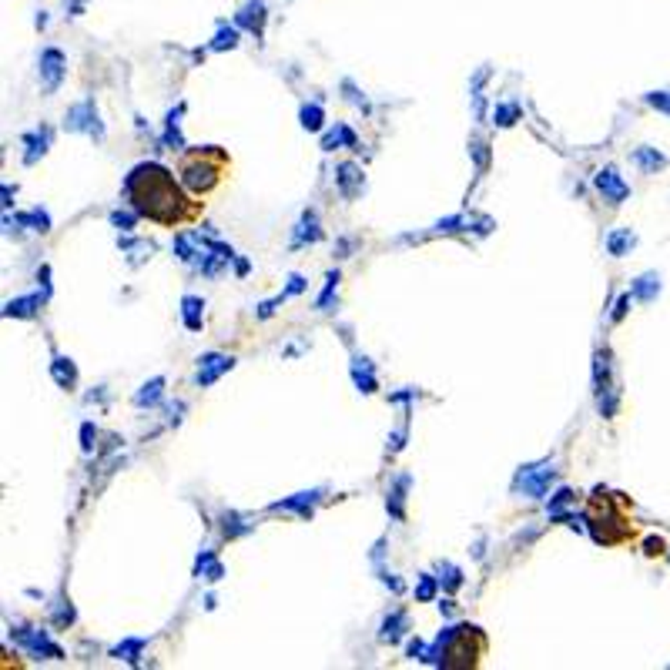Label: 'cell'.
Here are the masks:
<instances>
[{
    "mask_svg": "<svg viewBox=\"0 0 670 670\" xmlns=\"http://www.w3.org/2000/svg\"><path fill=\"white\" fill-rule=\"evenodd\" d=\"M519 114H523V111H519V104H496V108H493V121L499 124V128H509L513 121H519Z\"/></svg>",
    "mask_w": 670,
    "mask_h": 670,
    "instance_id": "4dcf8cb0",
    "label": "cell"
},
{
    "mask_svg": "<svg viewBox=\"0 0 670 670\" xmlns=\"http://www.w3.org/2000/svg\"><path fill=\"white\" fill-rule=\"evenodd\" d=\"M634 231L630 228H616V231H610V238H606V248H610V255H626V248H634Z\"/></svg>",
    "mask_w": 670,
    "mask_h": 670,
    "instance_id": "cb8c5ba5",
    "label": "cell"
},
{
    "mask_svg": "<svg viewBox=\"0 0 670 670\" xmlns=\"http://www.w3.org/2000/svg\"><path fill=\"white\" fill-rule=\"evenodd\" d=\"M322 238V231H319V225H315V211H305V218L298 221V231H295V238H292V245H305V242H319Z\"/></svg>",
    "mask_w": 670,
    "mask_h": 670,
    "instance_id": "44dd1931",
    "label": "cell"
},
{
    "mask_svg": "<svg viewBox=\"0 0 670 670\" xmlns=\"http://www.w3.org/2000/svg\"><path fill=\"white\" fill-rule=\"evenodd\" d=\"M567 503H573V489H560V493L553 496V503H549V513H557L560 506H567Z\"/></svg>",
    "mask_w": 670,
    "mask_h": 670,
    "instance_id": "7bdbcfd3",
    "label": "cell"
},
{
    "mask_svg": "<svg viewBox=\"0 0 670 670\" xmlns=\"http://www.w3.org/2000/svg\"><path fill=\"white\" fill-rule=\"evenodd\" d=\"M594 181H597V188H600V195H604L610 205H620V201L630 198V185L616 175V168H600Z\"/></svg>",
    "mask_w": 670,
    "mask_h": 670,
    "instance_id": "9c48e42d",
    "label": "cell"
},
{
    "mask_svg": "<svg viewBox=\"0 0 670 670\" xmlns=\"http://www.w3.org/2000/svg\"><path fill=\"white\" fill-rule=\"evenodd\" d=\"M298 118H302V128H305V131H319L322 121H325V111H322L319 104H305Z\"/></svg>",
    "mask_w": 670,
    "mask_h": 670,
    "instance_id": "f1b7e54d",
    "label": "cell"
},
{
    "mask_svg": "<svg viewBox=\"0 0 670 670\" xmlns=\"http://www.w3.org/2000/svg\"><path fill=\"white\" fill-rule=\"evenodd\" d=\"M489 640L479 626L472 624H456V626H446L436 644L429 647L426 654V664H436V667H446V670H466V667H479Z\"/></svg>",
    "mask_w": 670,
    "mask_h": 670,
    "instance_id": "7a4b0ae2",
    "label": "cell"
},
{
    "mask_svg": "<svg viewBox=\"0 0 670 670\" xmlns=\"http://www.w3.org/2000/svg\"><path fill=\"white\" fill-rule=\"evenodd\" d=\"M594 392L600 399V412L610 419L616 412V399H614V389H610V355L606 352H597V359H594Z\"/></svg>",
    "mask_w": 670,
    "mask_h": 670,
    "instance_id": "8992f818",
    "label": "cell"
},
{
    "mask_svg": "<svg viewBox=\"0 0 670 670\" xmlns=\"http://www.w3.org/2000/svg\"><path fill=\"white\" fill-rule=\"evenodd\" d=\"M161 396H165V379H151V382H144L141 385V392L134 396V406L138 409H151V406H158L161 402Z\"/></svg>",
    "mask_w": 670,
    "mask_h": 670,
    "instance_id": "ac0fdd59",
    "label": "cell"
},
{
    "mask_svg": "<svg viewBox=\"0 0 670 670\" xmlns=\"http://www.w3.org/2000/svg\"><path fill=\"white\" fill-rule=\"evenodd\" d=\"M51 375H54V382L61 385V389H74V382H77V369L71 359H54Z\"/></svg>",
    "mask_w": 670,
    "mask_h": 670,
    "instance_id": "7402d4cb",
    "label": "cell"
},
{
    "mask_svg": "<svg viewBox=\"0 0 670 670\" xmlns=\"http://www.w3.org/2000/svg\"><path fill=\"white\" fill-rule=\"evenodd\" d=\"M660 292V278L657 275H640L637 282H634V295L644 298V302H654Z\"/></svg>",
    "mask_w": 670,
    "mask_h": 670,
    "instance_id": "484cf974",
    "label": "cell"
},
{
    "mask_svg": "<svg viewBox=\"0 0 670 670\" xmlns=\"http://www.w3.org/2000/svg\"><path fill=\"white\" fill-rule=\"evenodd\" d=\"M319 499V489H312V493H298L292 496V499H282V503H272V509H295L302 519H312V503Z\"/></svg>",
    "mask_w": 670,
    "mask_h": 670,
    "instance_id": "9a60e30c",
    "label": "cell"
},
{
    "mask_svg": "<svg viewBox=\"0 0 670 670\" xmlns=\"http://www.w3.org/2000/svg\"><path fill=\"white\" fill-rule=\"evenodd\" d=\"M406 626H409L406 610H396V614H389L382 620V634H379V640H382V644H396V640L406 634Z\"/></svg>",
    "mask_w": 670,
    "mask_h": 670,
    "instance_id": "5bb4252c",
    "label": "cell"
},
{
    "mask_svg": "<svg viewBox=\"0 0 670 670\" xmlns=\"http://www.w3.org/2000/svg\"><path fill=\"white\" fill-rule=\"evenodd\" d=\"M235 44H238V31L218 24V34H215V41H211V51H231Z\"/></svg>",
    "mask_w": 670,
    "mask_h": 670,
    "instance_id": "f546056e",
    "label": "cell"
},
{
    "mask_svg": "<svg viewBox=\"0 0 670 670\" xmlns=\"http://www.w3.org/2000/svg\"><path fill=\"white\" fill-rule=\"evenodd\" d=\"M67 131H84V134H94V138H104V124L98 121V108H94V98H84L81 104L67 111Z\"/></svg>",
    "mask_w": 670,
    "mask_h": 670,
    "instance_id": "5b68a950",
    "label": "cell"
},
{
    "mask_svg": "<svg viewBox=\"0 0 670 670\" xmlns=\"http://www.w3.org/2000/svg\"><path fill=\"white\" fill-rule=\"evenodd\" d=\"M626 308H630V292H626V295H620V298H616V308H614V322H624Z\"/></svg>",
    "mask_w": 670,
    "mask_h": 670,
    "instance_id": "ee69618b",
    "label": "cell"
},
{
    "mask_svg": "<svg viewBox=\"0 0 670 670\" xmlns=\"http://www.w3.org/2000/svg\"><path fill=\"white\" fill-rule=\"evenodd\" d=\"M432 597H436V577H429V573H422V577H419V587H416V600L429 604Z\"/></svg>",
    "mask_w": 670,
    "mask_h": 670,
    "instance_id": "d590c367",
    "label": "cell"
},
{
    "mask_svg": "<svg viewBox=\"0 0 670 670\" xmlns=\"http://www.w3.org/2000/svg\"><path fill=\"white\" fill-rule=\"evenodd\" d=\"M469 154L476 158V171L483 175L486 165H489V151H486V144H483V141H472V144H469Z\"/></svg>",
    "mask_w": 670,
    "mask_h": 670,
    "instance_id": "f35d334b",
    "label": "cell"
},
{
    "mask_svg": "<svg viewBox=\"0 0 670 670\" xmlns=\"http://www.w3.org/2000/svg\"><path fill=\"white\" fill-rule=\"evenodd\" d=\"M17 221H21V225H27V228H34V231H41V235H44V231H51V218H47V211H41V208H34L31 215H21Z\"/></svg>",
    "mask_w": 670,
    "mask_h": 670,
    "instance_id": "836d02e7",
    "label": "cell"
},
{
    "mask_svg": "<svg viewBox=\"0 0 670 670\" xmlns=\"http://www.w3.org/2000/svg\"><path fill=\"white\" fill-rule=\"evenodd\" d=\"M352 379L362 392H375V375H372V362L369 359H352Z\"/></svg>",
    "mask_w": 670,
    "mask_h": 670,
    "instance_id": "ffe728a7",
    "label": "cell"
},
{
    "mask_svg": "<svg viewBox=\"0 0 670 670\" xmlns=\"http://www.w3.org/2000/svg\"><path fill=\"white\" fill-rule=\"evenodd\" d=\"M24 144H27L24 165H34V161H37V158L47 151V144H51V128H37L34 134H27V138H24Z\"/></svg>",
    "mask_w": 670,
    "mask_h": 670,
    "instance_id": "2e32d148",
    "label": "cell"
},
{
    "mask_svg": "<svg viewBox=\"0 0 670 670\" xmlns=\"http://www.w3.org/2000/svg\"><path fill=\"white\" fill-rule=\"evenodd\" d=\"M124 195L141 218L154 221L161 228H181V225L201 218V201L188 198L175 175L154 161L131 168V175L124 178Z\"/></svg>",
    "mask_w": 670,
    "mask_h": 670,
    "instance_id": "6da1fadb",
    "label": "cell"
},
{
    "mask_svg": "<svg viewBox=\"0 0 670 670\" xmlns=\"http://www.w3.org/2000/svg\"><path fill=\"white\" fill-rule=\"evenodd\" d=\"M195 573H198V577H205V580H211V583L225 577V570H221V563L215 560V553H201L198 563H195Z\"/></svg>",
    "mask_w": 670,
    "mask_h": 670,
    "instance_id": "d4e9b609",
    "label": "cell"
},
{
    "mask_svg": "<svg viewBox=\"0 0 670 670\" xmlns=\"http://www.w3.org/2000/svg\"><path fill=\"white\" fill-rule=\"evenodd\" d=\"M553 479H557V469H553V466H527V469L519 472L517 489H523L527 496L539 499V496H547V489H549Z\"/></svg>",
    "mask_w": 670,
    "mask_h": 670,
    "instance_id": "ba28073f",
    "label": "cell"
},
{
    "mask_svg": "<svg viewBox=\"0 0 670 670\" xmlns=\"http://www.w3.org/2000/svg\"><path fill=\"white\" fill-rule=\"evenodd\" d=\"M406 486H409V476H402L396 483V489L389 493V499H385V506H389V513L396 519H402V493H406Z\"/></svg>",
    "mask_w": 670,
    "mask_h": 670,
    "instance_id": "d6a6232c",
    "label": "cell"
},
{
    "mask_svg": "<svg viewBox=\"0 0 670 670\" xmlns=\"http://www.w3.org/2000/svg\"><path fill=\"white\" fill-rule=\"evenodd\" d=\"M647 104L657 111H667L670 114V91H654V94H647Z\"/></svg>",
    "mask_w": 670,
    "mask_h": 670,
    "instance_id": "60d3db41",
    "label": "cell"
},
{
    "mask_svg": "<svg viewBox=\"0 0 670 670\" xmlns=\"http://www.w3.org/2000/svg\"><path fill=\"white\" fill-rule=\"evenodd\" d=\"M302 288H305V282H302V275H292V278H288V292H285V295H298Z\"/></svg>",
    "mask_w": 670,
    "mask_h": 670,
    "instance_id": "f6af8a7d",
    "label": "cell"
},
{
    "mask_svg": "<svg viewBox=\"0 0 670 670\" xmlns=\"http://www.w3.org/2000/svg\"><path fill=\"white\" fill-rule=\"evenodd\" d=\"M41 81H44L47 94H54L61 88V81H64V54L57 47H47L41 54Z\"/></svg>",
    "mask_w": 670,
    "mask_h": 670,
    "instance_id": "30bf717a",
    "label": "cell"
},
{
    "mask_svg": "<svg viewBox=\"0 0 670 670\" xmlns=\"http://www.w3.org/2000/svg\"><path fill=\"white\" fill-rule=\"evenodd\" d=\"M181 111L185 108H175L171 114H168V128H165V144L175 151V148H181V134H178V118H181Z\"/></svg>",
    "mask_w": 670,
    "mask_h": 670,
    "instance_id": "e575fe53",
    "label": "cell"
},
{
    "mask_svg": "<svg viewBox=\"0 0 670 670\" xmlns=\"http://www.w3.org/2000/svg\"><path fill=\"white\" fill-rule=\"evenodd\" d=\"M138 218H141L138 211H111V225H114V228H121V231H131Z\"/></svg>",
    "mask_w": 670,
    "mask_h": 670,
    "instance_id": "8d00e7d4",
    "label": "cell"
},
{
    "mask_svg": "<svg viewBox=\"0 0 670 670\" xmlns=\"http://www.w3.org/2000/svg\"><path fill=\"white\" fill-rule=\"evenodd\" d=\"M335 181H339V191L342 198H355L359 191H362V168L352 165V161H345V165H339V175H335Z\"/></svg>",
    "mask_w": 670,
    "mask_h": 670,
    "instance_id": "7c38bea8",
    "label": "cell"
},
{
    "mask_svg": "<svg viewBox=\"0 0 670 670\" xmlns=\"http://www.w3.org/2000/svg\"><path fill=\"white\" fill-rule=\"evenodd\" d=\"M37 305H41V295L17 298V302H7V308H4V315H7V319H31L34 312H37Z\"/></svg>",
    "mask_w": 670,
    "mask_h": 670,
    "instance_id": "603a6c76",
    "label": "cell"
},
{
    "mask_svg": "<svg viewBox=\"0 0 670 670\" xmlns=\"http://www.w3.org/2000/svg\"><path fill=\"white\" fill-rule=\"evenodd\" d=\"M228 171V154L208 144V148H191V151L181 154L178 161V175H181V185L195 195H208L221 185V178Z\"/></svg>",
    "mask_w": 670,
    "mask_h": 670,
    "instance_id": "277c9868",
    "label": "cell"
},
{
    "mask_svg": "<svg viewBox=\"0 0 670 670\" xmlns=\"http://www.w3.org/2000/svg\"><path fill=\"white\" fill-rule=\"evenodd\" d=\"M94 436H98V432H94V426H91V422H84V426H81V450H84V452L94 450Z\"/></svg>",
    "mask_w": 670,
    "mask_h": 670,
    "instance_id": "b9f144b4",
    "label": "cell"
},
{
    "mask_svg": "<svg viewBox=\"0 0 670 670\" xmlns=\"http://www.w3.org/2000/svg\"><path fill=\"white\" fill-rule=\"evenodd\" d=\"M335 285H339V272H329V278H325V288H322V295H319V302H315V305H319V308H329V298H332V292H335Z\"/></svg>",
    "mask_w": 670,
    "mask_h": 670,
    "instance_id": "ab89813d",
    "label": "cell"
},
{
    "mask_svg": "<svg viewBox=\"0 0 670 670\" xmlns=\"http://www.w3.org/2000/svg\"><path fill=\"white\" fill-rule=\"evenodd\" d=\"M181 319H185L188 332H201V325H205V302L195 295H185L181 298Z\"/></svg>",
    "mask_w": 670,
    "mask_h": 670,
    "instance_id": "4fadbf2b",
    "label": "cell"
},
{
    "mask_svg": "<svg viewBox=\"0 0 670 670\" xmlns=\"http://www.w3.org/2000/svg\"><path fill=\"white\" fill-rule=\"evenodd\" d=\"M248 529H252V527H248V523H242L235 513H228V517H225V537H228V539L242 537V533H248Z\"/></svg>",
    "mask_w": 670,
    "mask_h": 670,
    "instance_id": "74e56055",
    "label": "cell"
},
{
    "mask_svg": "<svg viewBox=\"0 0 670 670\" xmlns=\"http://www.w3.org/2000/svg\"><path fill=\"white\" fill-rule=\"evenodd\" d=\"M144 650V640L134 637V640H124V644H118V647L111 650L118 660H128V664H138V654Z\"/></svg>",
    "mask_w": 670,
    "mask_h": 670,
    "instance_id": "83f0119b",
    "label": "cell"
},
{
    "mask_svg": "<svg viewBox=\"0 0 670 670\" xmlns=\"http://www.w3.org/2000/svg\"><path fill=\"white\" fill-rule=\"evenodd\" d=\"M198 385L201 389H208L211 382H218L221 372H228L231 365H235V359L231 355H221V352H208V355H201L198 359Z\"/></svg>",
    "mask_w": 670,
    "mask_h": 670,
    "instance_id": "8fae6325",
    "label": "cell"
},
{
    "mask_svg": "<svg viewBox=\"0 0 670 670\" xmlns=\"http://www.w3.org/2000/svg\"><path fill=\"white\" fill-rule=\"evenodd\" d=\"M440 580H442V587L450 590V594H456L462 587V573H460V567H452V563H440Z\"/></svg>",
    "mask_w": 670,
    "mask_h": 670,
    "instance_id": "1f68e13d",
    "label": "cell"
},
{
    "mask_svg": "<svg viewBox=\"0 0 670 670\" xmlns=\"http://www.w3.org/2000/svg\"><path fill=\"white\" fill-rule=\"evenodd\" d=\"M626 499L620 493H610V489H594V496L587 499V513H583V523L590 527L594 539L600 547H616L624 539L634 537V523L624 513Z\"/></svg>",
    "mask_w": 670,
    "mask_h": 670,
    "instance_id": "3957f363",
    "label": "cell"
},
{
    "mask_svg": "<svg viewBox=\"0 0 670 670\" xmlns=\"http://www.w3.org/2000/svg\"><path fill=\"white\" fill-rule=\"evenodd\" d=\"M238 24H242V27H248L255 37H262V27H265V4H262V0L248 4V7L238 14Z\"/></svg>",
    "mask_w": 670,
    "mask_h": 670,
    "instance_id": "e0dca14e",
    "label": "cell"
},
{
    "mask_svg": "<svg viewBox=\"0 0 670 670\" xmlns=\"http://www.w3.org/2000/svg\"><path fill=\"white\" fill-rule=\"evenodd\" d=\"M339 144H345V148H355V144H359V138H355V131H352V128L339 124L335 131H329L325 138H322V151H335Z\"/></svg>",
    "mask_w": 670,
    "mask_h": 670,
    "instance_id": "d6986e66",
    "label": "cell"
},
{
    "mask_svg": "<svg viewBox=\"0 0 670 670\" xmlns=\"http://www.w3.org/2000/svg\"><path fill=\"white\" fill-rule=\"evenodd\" d=\"M11 634H14V640L31 654V657H54V660L64 657V650L57 647V644H51L44 630H24V626H17V630H11Z\"/></svg>",
    "mask_w": 670,
    "mask_h": 670,
    "instance_id": "52a82bcc",
    "label": "cell"
},
{
    "mask_svg": "<svg viewBox=\"0 0 670 670\" xmlns=\"http://www.w3.org/2000/svg\"><path fill=\"white\" fill-rule=\"evenodd\" d=\"M657 553H664V543L660 539H647V557H657Z\"/></svg>",
    "mask_w": 670,
    "mask_h": 670,
    "instance_id": "bcb514c9",
    "label": "cell"
},
{
    "mask_svg": "<svg viewBox=\"0 0 670 670\" xmlns=\"http://www.w3.org/2000/svg\"><path fill=\"white\" fill-rule=\"evenodd\" d=\"M634 161H637L644 171H657V168L667 165L664 154H657V148H637V151H634Z\"/></svg>",
    "mask_w": 670,
    "mask_h": 670,
    "instance_id": "4316f807",
    "label": "cell"
}]
</instances>
